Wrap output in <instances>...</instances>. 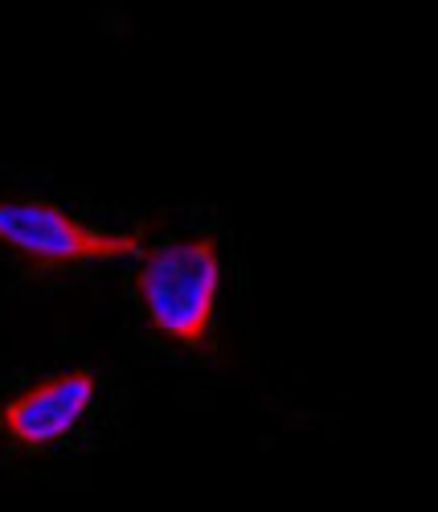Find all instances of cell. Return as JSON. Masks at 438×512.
Returning a JSON list of instances; mask_svg holds the SVG:
<instances>
[{
  "mask_svg": "<svg viewBox=\"0 0 438 512\" xmlns=\"http://www.w3.org/2000/svg\"><path fill=\"white\" fill-rule=\"evenodd\" d=\"M222 283L226 254L222 238L209 230L172 234L160 242H144L131 267V300L164 349L181 357H209L217 345L222 320Z\"/></svg>",
  "mask_w": 438,
  "mask_h": 512,
  "instance_id": "cell-1",
  "label": "cell"
},
{
  "mask_svg": "<svg viewBox=\"0 0 438 512\" xmlns=\"http://www.w3.org/2000/svg\"><path fill=\"white\" fill-rule=\"evenodd\" d=\"M144 250L140 230H103L74 218L58 201L46 197H0V254L13 263L41 271V275H62L95 263L115 259H136Z\"/></svg>",
  "mask_w": 438,
  "mask_h": 512,
  "instance_id": "cell-2",
  "label": "cell"
},
{
  "mask_svg": "<svg viewBox=\"0 0 438 512\" xmlns=\"http://www.w3.org/2000/svg\"><path fill=\"white\" fill-rule=\"evenodd\" d=\"M99 402V373L70 365L25 381L0 402V443L21 455H46L70 443Z\"/></svg>",
  "mask_w": 438,
  "mask_h": 512,
  "instance_id": "cell-3",
  "label": "cell"
}]
</instances>
